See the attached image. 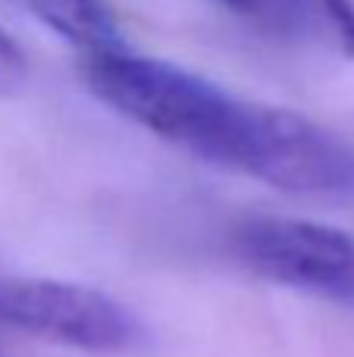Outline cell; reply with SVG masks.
I'll return each instance as SVG.
<instances>
[{
	"mask_svg": "<svg viewBox=\"0 0 354 357\" xmlns=\"http://www.w3.org/2000/svg\"><path fill=\"white\" fill-rule=\"evenodd\" d=\"M25 6L54 35L85 50V60L125 50L116 13L107 0H25Z\"/></svg>",
	"mask_w": 354,
	"mask_h": 357,
	"instance_id": "8992f818",
	"label": "cell"
},
{
	"mask_svg": "<svg viewBox=\"0 0 354 357\" xmlns=\"http://www.w3.org/2000/svg\"><path fill=\"white\" fill-rule=\"evenodd\" d=\"M0 357H3V354H0Z\"/></svg>",
	"mask_w": 354,
	"mask_h": 357,
	"instance_id": "ba28073f",
	"label": "cell"
},
{
	"mask_svg": "<svg viewBox=\"0 0 354 357\" xmlns=\"http://www.w3.org/2000/svg\"><path fill=\"white\" fill-rule=\"evenodd\" d=\"M226 169L298 197L354 201V144L286 107L248 100Z\"/></svg>",
	"mask_w": 354,
	"mask_h": 357,
	"instance_id": "7a4b0ae2",
	"label": "cell"
},
{
	"mask_svg": "<svg viewBox=\"0 0 354 357\" xmlns=\"http://www.w3.org/2000/svg\"><path fill=\"white\" fill-rule=\"evenodd\" d=\"M232 254L276 285L354 307V235L286 216H251L232 229Z\"/></svg>",
	"mask_w": 354,
	"mask_h": 357,
	"instance_id": "277c9868",
	"label": "cell"
},
{
	"mask_svg": "<svg viewBox=\"0 0 354 357\" xmlns=\"http://www.w3.org/2000/svg\"><path fill=\"white\" fill-rule=\"evenodd\" d=\"M0 323L94 354L132 351L144 342L141 320L123 301L60 279H0Z\"/></svg>",
	"mask_w": 354,
	"mask_h": 357,
	"instance_id": "3957f363",
	"label": "cell"
},
{
	"mask_svg": "<svg viewBox=\"0 0 354 357\" xmlns=\"http://www.w3.org/2000/svg\"><path fill=\"white\" fill-rule=\"evenodd\" d=\"M245 22L292 44H326L354 60V0H217Z\"/></svg>",
	"mask_w": 354,
	"mask_h": 357,
	"instance_id": "5b68a950",
	"label": "cell"
},
{
	"mask_svg": "<svg viewBox=\"0 0 354 357\" xmlns=\"http://www.w3.org/2000/svg\"><path fill=\"white\" fill-rule=\"evenodd\" d=\"M29 79V60H25L19 41L6 29H0V98H13L22 91Z\"/></svg>",
	"mask_w": 354,
	"mask_h": 357,
	"instance_id": "52a82bcc",
	"label": "cell"
},
{
	"mask_svg": "<svg viewBox=\"0 0 354 357\" xmlns=\"http://www.w3.org/2000/svg\"><path fill=\"white\" fill-rule=\"evenodd\" d=\"M85 82L107 107L157 138L226 167L238 135L245 98L192 69L129 50L85 60Z\"/></svg>",
	"mask_w": 354,
	"mask_h": 357,
	"instance_id": "6da1fadb",
	"label": "cell"
}]
</instances>
